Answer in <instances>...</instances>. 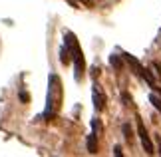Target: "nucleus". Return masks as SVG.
<instances>
[{
    "label": "nucleus",
    "mask_w": 161,
    "mask_h": 157,
    "mask_svg": "<svg viewBox=\"0 0 161 157\" xmlns=\"http://www.w3.org/2000/svg\"><path fill=\"white\" fill-rule=\"evenodd\" d=\"M60 105H62V81L56 74H52L48 80V99H46L44 119H54L60 111Z\"/></svg>",
    "instance_id": "f257e3e1"
},
{
    "label": "nucleus",
    "mask_w": 161,
    "mask_h": 157,
    "mask_svg": "<svg viewBox=\"0 0 161 157\" xmlns=\"http://www.w3.org/2000/svg\"><path fill=\"white\" fill-rule=\"evenodd\" d=\"M64 40H66V46H68V50H70L72 60H74L76 81H82L84 72H86V60H84V52H82V48H80V42H78V38H76V34H72V32H66Z\"/></svg>",
    "instance_id": "f03ea898"
},
{
    "label": "nucleus",
    "mask_w": 161,
    "mask_h": 157,
    "mask_svg": "<svg viewBox=\"0 0 161 157\" xmlns=\"http://www.w3.org/2000/svg\"><path fill=\"white\" fill-rule=\"evenodd\" d=\"M123 60L127 62L129 68H131V70H133L135 74H137V76H139L141 80H145V81H147V84H149L151 87L155 86V80H153V76L149 74V70H147V68H145L143 64H141V62H139L137 58H135V56H131V54H123Z\"/></svg>",
    "instance_id": "7ed1b4c3"
},
{
    "label": "nucleus",
    "mask_w": 161,
    "mask_h": 157,
    "mask_svg": "<svg viewBox=\"0 0 161 157\" xmlns=\"http://www.w3.org/2000/svg\"><path fill=\"white\" fill-rule=\"evenodd\" d=\"M137 133H139V139H141V145H143L145 153L147 155H153V153H155V149H153V143L149 139V135H147V129H145V125H143V121H141L139 117H137Z\"/></svg>",
    "instance_id": "20e7f679"
},
{
    "label": "nucleus",
    "mask_w": 161,
    "mask_h": 157,
    "mask_svg": "<svg viewBox=\"0 0 161 157\" xmlns=\"http://www.w3.org/2000/svg\"><path fill=\"white\" fill-rule=\"evenodd\" d=\"M92 98H94V108H96V111H103V109H106V93H103V90H102L100 84H94Z\"/></svg>",
    "instance_id": "39448f33"
},
{
    "label": "nucleus",
    "mask_w": 161,
    "mask_h": 157,
    "mask_svg": "<svg viewBox=\"0 0 161 157\" xmlns=\"http://www.w3.org/2000/svg\"><path fill=\"white\" fill-rule=\"evenodd\" d=\"M88 151L90 153H97V133H90L88 135Z\"/></svg>",
    "instance_id": "423d86ee"
},
{
    "label": "nucleus",
    "mask_w": 161,
    "mask_h": 157,
    "mask_svg": "<svg viewBox=\"0 0 161 157\" xmlns=\"http://www.w3.org/2000/svg\"><path fill=\"white\" fill-rule=\"evenodd\" d=\"M60 60H62V64H70V62H72V54H70V50H68L66 44L60 50Z\"/></svg>",
    "instance_id": "0eeeda50"
},
{
    "label": "nucleus",
    "mask_w": 161,
    "mask_h": 157,
    "mask_svg": "<svg viewBox=\"0 0 161 157\" xmlns=\"http://www.w3.org/2000/svg\"><path fill=\"white\" fill-rule=\"evenodd\" d=\"M123 137H125V141L127 143H131L133 141V131H131V125H129V123H123Z\"/></svg>",
    "instance_id": "6e6552de"
},
{
    "label": "nucleus",
    "mask_w": 161,
    "mask_h": 157,
    "mask_svg": "<svg viewBox=\"0 0 161 157\" xmlns=\"http://www.w3.org/2000/svg\"><path fill=\"white\" fill-rule=\"evenodd\" d=\"M149 102L153 104V108H155L157 111H161V96H155V93H151V96H149Z\"/></svg>",
    "instance_id": "1a4fd4ad"
},
{
    "label": "nucleus",
    "mask_w": 161,
    "mask_h": 157,
    "mask_svg": "<svg viewBox=\"0 0 161 157\" xmlns=\"http://www.w3.org/2000/svg\"><path fill=\"white\" fill-rule=\"evenodd\" d=\"M109 62H111V66H114V68H117V70H121L123 62H121V58H119V56H111V58H109Z\"/></svg>",
    "instance_id": "9d476101"
},
{
    "label": "nucleus",
    "mask_w": 161,
    "mask_h": 157,
    "mask_svg": "<svg viewBox=\"0 0 161 157\" xmlns=\"http://www.w3.org/2000/svg\"><path fill=\"white\" fill-rule=\"evenodd\" d=\"M114 155H115V157H121V155H123V151H121V147H119V145H115V147H114Z\"/></svg>",
    "instance_id": "9b49d317"
},
{
    "label": "nucleus",
    "mask_w": 161,
    "mask_h": 157,
    "mask_svg": "<svg viewBox=\"0 0 161 157\" xmlns=\"http://www.w3.org/2000/svg\"><path fill=\"white\" fill-rule=\"evenodd\" d=\"M28 99H30V96H28V93H26V92H20V102H24V104H26Z\"/></svg>",
    "instance_id": "f8f14e48"
},
{
    "label": "nucleus",
    "mask_w": 161,
    "mask_h": 157,
    "mask_svg": "<svg viewBox=\"0 0 161 157\" xmlns=\"http://www.w3.org/2000/svg\"><path fill=\"white\" fill-rule=\"evenodd\" d=\"M157 145H159V155H161V135H157Z\"/></svg>",
    "instance_id": "ddd939ff"
},
{
    "label": "nucleus",
    "mask_w": 161,
    "mask_h": 157,
    "mask_svg": "<svg viewBox=\"0 0 161 157\" xmlns=\"http://www.w3.org/2000/svg\"><path fill=\"white\" fill-rule=\"evenodd\" d=\"M82 4H86V6H92V0H80Z\"/></svg>",
    "instance_id": "4468645a"
},
{
    "label": "nucleus",
    "mask_w": 161,
    "mask_h": 157,
    "mask_svg": "<svg viewBox=\"0 0 161 157\" xmlns=\"http://www.w3.org/2000/svg\"><path fill=\"white\" fill-rule=\"evenodd\" d=\"M153 90H157V92H159V96H161V87H157V86H153Z\"/></svg>",
    "instance_id": "2eb2a0df"
}]
</instances>
